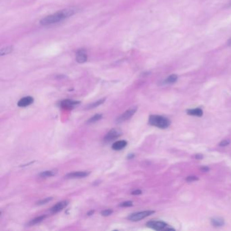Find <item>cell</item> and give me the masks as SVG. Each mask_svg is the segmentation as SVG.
<instances>
[{
  "label": "cell",
  "instance_id": "2e32d148",
  "mask_svg": "<svg viewBox=\"0 0 231 231\" xmlns=\"http://www.w3.org/2000/svg\"><path fill=\"white\" fill-rule=\"evenodd\" d=\"M211 223L214 227H222L224 225V221L221 218H213L211 219Z\"/></svg>",
  "mask_w": 231,
  "mask_h": 231
},
{
  "label": "cell",
  "instance_id": "8992f818",
  "mask_svg": "<svg viewBox=\"0 0 231 231\" xmlns=\"http://www.w3.org/2000/svg\"><path fill=\"white\" fill-rule=\"evenodd\" d=\"M121 134H122V132H121L120 130L116 128H113L112 130L109 131L107 133H106L105 136H104V142H112V141L115 140V139H117V138L120 137Z\"/></svg>",
  "mask_w": 231,
  "mask_h": 231
},
{
  "label": "cell",
  "instance_id": "ac0fdd59",
  "mask_svg": "<svg viewBox=\"0 0 231 231\" xmlns=\"http://www.w3.org/2000/svg\"><path fill=\"white\" fill-rule=\"evenodd\" d=\"M177 75L176 74H172L167 77V78L165 80L164 83L166 84H173L177 81Z\"/></svg>",
  "mask_w": 231,
  "mask_h": 231
},
{
  "label": "cell",
  "instance_id": "f546056e",
  "mask_svg": "<svg viewBox=\"0 0 231 231\" xmlns=\"http://www.w3.org/2000/svg\"><path fill=\"white\" fill-rule=\"evenodd\" d=\"M134 157H135V155L134 154H130V155H128V159H132Z\"/></svg>",
  "mask_w": 231,
  "mask_h": 231
},
{
  "label": "cell",
  "instance_id": "3957f363",
  "mask_svg": "<svg viewBox=\"0 0 231 231\" xmlns=\"http://www.w3.org/2000/svg\"><path fill=\"white\" fill-rule=\"evenodd\" d=\"M146 226L155 230H175L174 228L169 227L167 223L163 221L150 220L147 222Z\"/></svg>",
  "mask_w": 231,
  "mask_h": 231
},
{
  "label": "cell",
  "instance_id": "d6986e66",
  "mask_svg": "<svg viewBox=\"0 0 231 231\" xmlns=\"http://www.w3.org/2000/svg\"><path fill=\"white\" fill-rule=\"evenodd\" d=\"M103 117V115H102V114H96V115H94V116H92V117L89 118V120L86 121V123H96V122H97V121H98L100 120H102Z\"/></svg>",
  "mask_w": 231,
  "mask_h": 231
},
{
  "label": "cell",
  "instance_id": "e0dca14e",
  "mask_svg": "<svg viewBox=\"0 0 231 231\" xmlns=\"http://www.w3.org/2000/svg\"><path fill=\"white\" fill-rule=\"evenodd\" d=\"M105 100H106V98H103V99L99 100L94 102V103L89 104V105L86 107V109H92L98 107V106H99L100 105L103 104L104 102H105Z\"/></svg>",
  "mask_w": 231,
  "mask_h": 231
},
{
  "label": "cell",
  "instance_id": "484cf974",
  "mask_svg": "<svg viewBox=\"0 0 231 231\" xmlns=\"http://www.w3.org/2000/svg\"><path fill=\"white\" fill-rule=\"evenodd\" d=\"M142 193V191L140 190V189H136V190L133 191L132 193H131L132 195H139V194H141Z\"/></svg>",
  "mask_w": 231,
  "mask_h": 231
},
{
  "label": "cell",
  "instance_id": "7c38bea8",
  "mask_svg": "<svg viewBox=\"0 0 231 231\" xmlns=\"http://www.w3.org/2000/svg\"><path fill=\"white\" fill-rule=\"evenodd\" d=\"M87 60V55L84 50H80L77 52L76 61L79 63L86 62Z\"/></svg>",
  "mask_w": 231,
  "mask_h": 231
},
{
  "label": "cell",
  "instance_id": "5bb4252c",
  "mask_svg": "<svg viewBox=\"0 0 231 231\" xmlns=\"http://www.w3.org/2000/svg\"><path fill=\"white\" fill-rule=\"evenodd\" d=\"M45 218H46L45 215H42V216H38V217L34 218V219H33V220H31L27 224H26V225H27L28 227H31V226L36 225V224H37L41 223L43 220H44Z\"/></svg>",
  "mask_w": 231,
  "mask_h": 231
},
{
  "label": "cell",
  "instance_id": "9a60e30c",
  "mask_svg": "<svg viewBox=\"0 0 231 231\" xmlns=\"http://www.w3.org/2000/svg\"><path fill=\"white\" fill-rule=\"evenodd\" d=\"M57 172L56 170H46V171H43L41 172V173L39 174V176L40 177H42V178H46V177H52L55 176Z\"/></svg>",
  "mask_w": 231,
  "mask_h": 231
},
{
  "label": "cell",
  "instance_id": "603a6c76",
  "mask_svg": "<svg viewBox=\"0 0 231 231\" xmlns=\"http://www.w3.org/2000/svg\"><path fill=\"white\" fill-rule=\"evenodd\" d=\"M113 210H111V209H108V210H105L103 211H101V215L103 216H105V217H106V216H111L112 213H113Z\"/></svg>",
  "mask_w": 231,
  "mask_h": 231
},
{
  "label": "cell",
  "instance_id": "7a4b0ae2",
  "mask_svg": "<svg viewBox=\"0 0 231 231\" xmlns=\"http://www.w3.org/2000/svg\"><path fill=\"white\" fill-rule=\"evenodd\" d=\"M149 123L150 125L155 126L160 129H166L171 124V121L168 118L162 115H151L149 116Z\"/></svg>",
  "mask_w": 231,
  "mask_h": 231
},
{
  "label": "cell",
  "instance_id": "7402d4cb",
  "mask_svg": "<svg viewBox=\"0 0 231 231\" xmlns=\"http://www.w3.org/2000/svg\"><path fill=\"white\" fill-rule=\"evenodd\" d=\"M119 206L121 207V208H129V207L133 206V202L131 201H124V202L121 203Z\"/></svg>",
  "mask_w": 231,
  "mask_h": 231
},
{
  "label": "cell",
  "instance_id": "f1b7e54d",
  "mask_svg": "<svg viewBox=\"0 0 231 231\" xmlns=\"http://www.w3.org/2000/svg\"><path fill=\"white\" fill-rule=\"evenodd\" d=\"M94 212H95V211H94V210H91V211H89V212H87V215L88 216H90L92 215H93L94 213Z\"/></svg>",
  "mask_w": 231,
  "mask_h": 231
},
{
  "label": "cell",
  "instance_id": "277c9868",
  "mask_svg": "<svg viewBox=\"0 0 231 231\" xmlns=\"http://www.w3.org/2000/svg\"><path fill=\"white\" fill-rule=\"evenodd\" d=\"M155 212V211L152 210H146L142 211H138V212L132 213L130 215H129L128 219L129 220L132 221V222H138L141 220L149 217L150 215L153 214Z\"/></svg>",
  "mask_w": 231,
  "mask_h": 231
},
{
  "label": "cell",
  "instance_id": "d4e9b609",
  "mask_svg": "<svg viewBox=\"0 0 231 231\" xmlns=\"http://www.w3.org/2000/svg\"><path fill=\"white\" fill-rule=\"evenodd\" d=\"M186 180L188 182H192L199 180V177L196 176H189L186 178Z\"/></svg>",
  "mask_w": 231,
  "mask_h": 231
},
{
  "label": "cell",
  "instance_id": "ba28073f",
  "mask_svg": "<svg viewBox=\"0 0 231 231\" xmlns=\"http://www.w3.org/2000/svg\"><path fill=\"white\" fill-rule=\"evenodd\" d=\"M90 174V172L82 171V172H73L67 174L65 177L67 179H76V178H84L88 176Z\"/></svg>",
  "mask_w": 231,
  "mask_h": 231
},
{
  "label": "cell",
  "instance_id": "ffe728a7",
  "mask_svg": "<svg viewBox=\"0 0 231 231\" xmlns=\"http://www.w3.org/2000/svg\"><path fill=\"white\" fill-rule=\"evenodd\" d=\"M12 50H13V48L12 47V46H8V47L2 48L1 50V52H0V54H1V56H4L12 52Z\"/></svg>",
  "mask_w": 231,
  "mask_h": 231
},
{
  "label": "cell",
  "instance_id": "4316f807",
  "mask_svg": "<svg viewBox=\"0 0 231 231\" xmlns=\"http://www.w3.org/2000/svg\"><path fill=\"white\" fill-rule=\"evenodd\" d=\"M200 169H201L202 172H208L210 171V168H209V167H207V166H203V167H201Z\"/></svg>",
  "mask_w": 231,
  "mask_h": 231
},
{
  "label": "cell",
  "instance_id": "9c48e42d",
  "mask_svg": "<svg viewBox=\"0 0 231 231\" xmlns=\"http://www.w3.org/2000/svg\"><path fill=\"white\" fill-rule=\"evenodd\" d=\"M69 202L67 201H62L60 202H58L56 203L54 205H53L52 208H50V212L52 213H56L61 211L63 209H65L68 205Z\"/></svg>",
  "mask_w": 231,
  "mask_h": 231
},
{
  "label": "cell",
  "instance_id": "4dcf8cb0",
  "mask_svg": "<svg viewBox=\"0 0 231 231\" xmlns=\"http://www.w3.org/2000/svg\"><path fill=\"white\" fill-rule=\"evenodd\" d=\"M227 44H228V45H229V46H231V38H230V39H229V40H228V42H227Z\"/></svg>",
  "mask_w": 231,
  "mask_h": 231
},
{
  "label": "cell",
  "instance_id": "5b68a950",
  "mask_svg": "<svg viewBox=\"0 0 231 231\" xmlns=\"http://www.w3.org/2000/svg\"><path fill=\"white\" fill-rule=\"evenodd\" d=\"M136 111H137V106H133V107L128 109L127 111L124 112L122 115H121L120 117H118L117 118L116 122L118 123H121L130 120L136 113Z\"/></svg>",
  "mask_w": 231,
  "mask_h": 231
},
{
  "label": "cell",
  "instance_id": "44dd1931",
  "mask_svg": "<svg viewBox=\"0 0 231 231\" xmlns=\"http://www.w3.org/2000/svg\"><path fill=\"white\" fill-rule=\"evenodd\" d=\"M52 200V197H47L43 199H41V200L37 202V205H45L46 203L50 202Z\"/></svg>",
  "mask_w": 231,
  "mask_h": 231
},
{
  "label": "cell",
  "instance_id": "4fadbf2b",
  "mask_svg": "<svg viewBox=\"0 0 231 231\" xmlns=\"http://www.w3.org/2000/svg\"><path fill=\"white\" fill-rule=\"evenodd\" d=\"M186 113L189 115L191 116H196L201 117L203 115V110L200 108H195V109H191L186 110Z\"/></svg>",
  "mask_w": 231,
  "mask_h": 231
},
{
  "label": "cell",
  "instance_id": "52a82bcc",
  "mask_svg": "<svg viewBox=\"0 0 231 231\" xmlns=\"http://www.w3.org/2000/svg\"><path fill=\"white\" fill-rule=\"evenodd\" d=\"M81 102L78 100H73L65 99L61 100L59 103V106L60 107L65 109H72L75 106L79 105Z\"/></svg>",
  "mask_w": 231,
  "mask_h": 231
},
{
  "label": "cell",
  "instance_id": "83f0119b",
  "mask_svg": "<svg viewBox=\"0 0 231 231\" xmlns=\"http://www.w3.org/2000/svg\"><path fill=\"white\" fill-rule=\"evenodd\" d=\"M194 158L196 159H202L203 158V155L202 154H196L194 155Z\"/></svg>",
  "mask_w": 231,
  "mask_h": 231
},
{
  "label": "cell",
  "instance_id": "6da1fadb",
  "mask_svg": "<svg viewBox=\"0 0 231 231\" xmlns=\"http://www.w3.org/2000/svg\"><path fill=\"white\" fill-rule=\"evenodd\" d=\"M78 10L75 8H68L63 10L61 11H58L53 14H51L48 16L45 17L40 21V24L43 26L51 25L53 24H56L60 23L62 21L65 20L69 17L74 15Z\"/></svg>",
  "mask_w": 231,
  "mask_h": 231
},
{
  "label": "cell",
  "instance_id": "8fae6325",
  "mask_svg": "<svg viewBox=\"0 0 231 231\" xmlns=\"http://www.w3.org/2000/svg\"><path fill=\"white\" fill-rule=\"evenodd\" d=\"M128 145V142L126 140H118L116 141L112 144V149L114 150H121L123 149L124 148H125Z\"/></svg>",
  "mask_w": 231,
  "mask_h": 231
},
{
  "label": "cell",
  "instance_id": "cb8c5ba5",
  "mask_svg": "<svg viewBox=\"0 0 231 231\" xmlns=\"http://www.w3.org/2000/svg\"><path fill=\"white\" fill-rule=\"evenodd\" d=\"M230 143V140H228V139H226V140H223L221 141V142L219 143V146L220 147H227V146L229 145Z\"/></svg>",
  "mask_w": 231,
  "mask_h": 231
},
{
  "label": "cell",
  "instance_id": "30bf717a",
  "mask_svg": "<svg viewBox=\"0 0 231 231\" xmlns=\"http://www.w3.org/2000/svg\"><path fill=\"white\" fill-rule=\"evenodd\" d=\"M34 102V98L31 96H25L23 97V98L19 100V101L17 103V105L19 107H26L31 104H33Z\"/></svg>",
  "mask_w": 231,
  "mask_h": 231
}]
</instances>
